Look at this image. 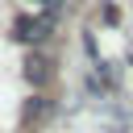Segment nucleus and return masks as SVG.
Here are the masks:
<instances>
[{
    "label": "nucleus",
    "mask_w": 133,
    "mask_h": 133,
    "mask_svg": "<svg viewBox=\"0 0 133 133\" xmlns=\"http://www.w3.org/2000/svg\"><path fill=\"white\" fill-rule=\"evenodd\" d=\"M50 29H54V21H50L46 12H37V17H17V21H12V37H17V42H25V46L46 42V37H50Z\"/></svg>",
    "instance_id": "1"
},
{
    "label": "nucleus",
    "mask_w": 133,
    "mask_h": 133,
    "mask_svg": "<svg viewBox=\"0 0 133 133\" xmlns=\"http://www.w3.org/2000/svg\"><path fill=\"white\" fill-rule=\"evenodd\" d=\"M25 79H29V83H46V79H50V62H46L42 54H29V62H25Z\"/></svg>",
    "instance_id": "2"
},
{
    "label": "nucleus",
    "mask_w": 133,
    "mask_h": 133,
    "mask_svg": "<svg viewBox=\"0 0 133 133\" xmlns=\"http://www.w3.org/2000/svg\"><path fill=\"white\" fill-rule=\"evenodd\" d=\"M42 112H46V100H33V104H29V112H25V116H29V121H37V116H42Z\"/></svg>",
    "instance_id": "3"
},
{
    "label": "nucleus",
    "mask_w": 133,
    "mask_h": 133,
    "mask_svg": "<svg viewBox=\"0 0 133 133\" xmlns=\"http://www.w3.org/2000/svg\"><path fill=\"white\" fill-rule=\"evenodd\" d=\"M42 4H50V8H58V4H62V0H42Z\"/></svg>",
    "instance_id": "4"
}]
</instances>
